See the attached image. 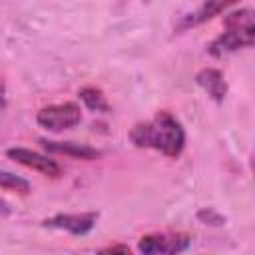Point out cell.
Wrapping results in <instances>:
<instances>
[{
    "label": "cell",
    "instance_id": "obj_1",
    "mask_svg": "<svg viewBox=\"0 0 255 255\" xmlns=\"http://www.w3.org/2000/svg\"><path fill=\"white\" fill-rule=\"evenodd\" d=\"M129 139L137 147H151L167 157H177L185 145V131L169 112H159L149 122L133 126Z\"/></svg>",
    "mask_w": 255,
    "mask_h": 255
},
{
    "label": "cell",
    "instance_id": "obj_2",
    "mask_svg": "<svg viewBox=\"0 0 255 255\" xmlns=\"http://www.w3.org/2000/svg\"><path fill=\"white\" fill-rule=\"evenodd\" d=\"M239 48H255V8H235L223 20V34L209 46V54L223 56Z\"/></svg>",
    "mask_w": 255,
    "mask_h": 255
},
{
    "label": "cell",
    "instance_id": "obj_3",
    "mask_svg": "<svg viewBox=\"0 0 255 255\" xmlns=\"http://www.w3.org/2000/svg\"><path fill=\"white\" fill-rule=\"evenodd\" d=\"M36 122L50 129V131H62V129H70L74 126H78L82 122V110L78 104L74 102H64V104H54V106H46L38 112Z\"/></svg>",
    "mask_w": 255,
    "mask_h": 255
},
{
    "label": "cell",
    "instance_id": "obj_4",
    "mask_svg": "<svg viewBox=\"0 0 255 255\" xmlns=\"http://www.w3.org/2000/svg\"><path fill=\"white\" fill-rule=\"evenodd\" d=\"M191 245V237L185 233H149L137 243L141 255H179Z\"/></svg>",
    "mask_w": 255,
    "mask_h": 255
},
{
    "label": "cell",
    "instance_id": "obj_5",
    "mask_svg": "<svg viewBox=\"0 0 255 255\" xmlns=\"http://www.w3.org/2000/svg\"><path fill=\"white\" fill-rule=\"evenodd\" d=\"M6 155L12 157L18 163L30 167V169L40 171L46 177H60L62 175L60 163H56L54 159H50V157H46L38 151H32V149H26V147H10V149H6Z\"/></svg>",
    "mask_w": 255,
    "mask_h": 255
},
{
    "label": "cell",
    "instance_id": "obj_6",
    "mask_svg": "<svg viewBox=\"0 0 255 255\" xmlns=\"http://www.w3.org/2000/svg\"><path fill=\"white\" fill-rule=\"evenodd\" d=\"M98 221V213L96 211H88V213H58L50 219L44 221L46 227H54V229H66L72 235H86L88 231L94 229Z\"/></svg>",
    "mask_w": 255,
    "mask_h": 255
},
{
    "label": "cell",
    "instance_id": "obj_7",
    "mask_svg": "<svg viewBox=\"0 0 255 255\" xmlns=\"http://www.w3.org/2000/svg\"><path fill=\"white\" fill-rule=\"evenodd\" d=\"M195 82L199 88H203L207 92V96H211L215 102H223V98L227 96V82L223 78V74L215 68H205L201 72H197Z\"/></svg>",
    "mask_w": 255,
    "mask_h": 255
},
{
    "label": "cell",
    "instance_id": "obj_8",
    "mask_svg": "<svg viewBox=\"0 0 255 255\" xmlns=\"http://www.w3.org/2000/svg\"><path fill=\"white\" fill-rule=\"evenodd\" d=\"M42 145L50 151V153H64L70 157H78V159H96L102 155L100 149L84 145V143H74V141H52V139H42Z\"/></svg>",
    "mask_w": 255,
    "mask_h": 255
},
{
    "label": "cell",
    "instance_id": "obj_9",
    "mask_svg": "<svg viewBox=\"0 0 255 255\" xmlns=\"http://www.w3.org/2000/svg\"><path fill=\"white\" fill-rule=\"evenodd\" d=\"M78 96H80V100H82L90 110H94V112H102V114H108V112H110V104H108L106 96H104L98 88H92V86L82 88Z\"/></svg>",
    "mask_w": 255,
    "mask_h": 255
},
{
    "label": "cell",
    "instance_id": "obj_10",
    "mask_svg": "<svg viewBox=\"0 0 255 255\" xmlns=\"http://www.w3.org/2000/svg\"><path fill=\"white\" fill-rule=\"evenodd\" d=\"M225 8H227V4H215V2L201 4L197 12H193V14H189V16L183 18L181 28H189V26H195V24H199V22H205V20H209L211 16H215L219 10H225Z\"/></svg>",
    "mask_w": 255,
    "mask_h": 255
},
{
    "label": "cell",
    "instance_id": "obj_11",
    "mask_svg": "<svg viewBox=\"0 0 255 255\" xmlns=\"http://www.w3.org/2000/svg\"><path fill=\"white\" fill-rule=\"evenodd\" d=\"M0 185H2V189H16L20 193H28V189H30V183L26 179H20L8 171L0 173Z\"/></svg>",
    "mask_w": 255,
    "mask_h": 255
},
{
    "label": "cell",
    "instance_id": "obj_12",
    "mask_svg": "<svg viewBox=\"0 0 255 255\" xmlns=\"http://www.w3.org/2000/svg\"><path fill=\"white\" fill-rule=\"evenodd\" d=\"M98 255H133V253L126 245H112V247H106V249L98 251Z\"/></svg>",
    "mask_w": 255,
    "mask_h": 255
},
{
    "label": "cell",
    "instance_id": "obj_13",
    "mask_svg": "<svg viewBox=\"0 0 255 255\" xmlns=\"http://www.w3.org/2000/svg\"><path fill=\"white\" fill-rule=\"evenodd\" d=\"M197 215H199V219H203V217H205V219H209V223H211V225H221V223L225 221V219H223L221 215L213 213L211 209H203V211H199Z\"/></svg>",
    "mask_w": 255,
    "mask_h": 255
}]
</instances>
